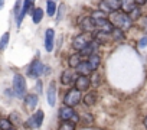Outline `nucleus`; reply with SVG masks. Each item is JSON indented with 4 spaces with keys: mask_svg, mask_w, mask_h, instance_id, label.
Wrapping results in <instances>:
<instances>
[{
    "mask_svg": "<svg viewBox=\"0 0 147 130\" xmlns=\"http://www.w3.org/2000/svg\"><path fill=\"white\" fill-rule=\"evenodd\" d=\"M43 71H45V65H43L39 59H35V61L30 64L29 70H28V75L32 77V78H38Z\"/></svg>",
    "mask_w": 147,
    "mask_h": 130,
    "instance_id": "0eeeda50",
    "label": "nucleus"
},
{
    "mask_svg": "<svg viewBox=\"0 0 147 130\" xmlns=\"http://www.w3.org/2000/svg\"><path fill=\"white\" fill-rule=\"evenodd\" d=\"M95 103H97V93H95V91L88 93V94L84 97V104H85V106L91 107V106H94Z\"/></svg>",
    "mask_w": 147,
    "mask_h": 130,
    "instance_id": "412c9836",
    "label": "nucleus"
},
{
    "mask_svg": "<svg viewBox=\"0 0 147 130\" xmlns=\"http://www.w3.org/2000/svg\"><path fill=\"white\" fill-rule=\"evenodd\" d=\"M94 23H95V28L100 29L101 32H107V33H111L114 30V26L111 25V22L108 20V18H105V13L101 12V10H95L92 12L91 15Z\"/></svg>",
    "mask_w": 147,
    "mask_h": 130,
    "instance_id": "f03ea898",
    "label": "nucleus"
},
{
    "mask_svg": "<svg viewBox=\"0 0 147 130\" xmlns=\"http://www.w3.org/2000/svg\"><path fill=\"white\" fill-rule=\"evenodd\" d=\"M56 5L52 2V0H49V2L46 3V13L49 15V16H53L55 15V12H56Z\"/></svg>",
    "mask_w": 147,
    "mask_h": 130,
    "instance_id": "bb28decb",
    "label": "nucleus"
},
{
    "mask_svg": "<svg viewBox=\"0 0 147 130\" xmlns=\"http://www.w3.org/2000/svg\"><path fill=\"white\" fill-rule=\"evenodd\" d=\"M80 56H81L80 53H75V55H72V56L69 58V65H71V67H72V68H77V67H78V65H80V64L82 62Z\"/></svg>",
    "mask_w": 147,
    "mask_h": 130,
    "instance_id": "5701e85b",
    "label": "nucleus"
},
{
    "mask_svg": "<svg viewBox=\"0 0 147 130\" xmlns=\"http://www.w3.org/2000/svg\"><path fill=\"white\" fill-rule=\"evenodd\" d=\"M138 16H140V9H138V7H136V9L130 13V18H131V20H134V19H137Z\"/></svg>",
    "mask_w": 147,
    "mask_h": 130,
    "instance_id": "473e14b6",
    "label": "nucleus"
},
{
    "mask_svg": "<svg viewBox=\"0 0 147 130\" xmlns=\"http://www.w3.org/2000/svg\"><path fill=\"white\" fill-rule=\"evenodd\" d=\"M53 36H55L53 29H48L45 33V49L48 52H51L53 49Z\"/></svg>",
    "mask_w": 147,
    "mask_h": 130,
    "instance_id": "ddd939ff",
    "label": "nucleus"
},
{
    "mask_svg": "<svg viewBox=\"0 0 147 130\" xmlns=\"http://www.w3.org/2000/svg\"><path fill=\"white\" fill-rule=\"evenodd\" d=\"M9 120H10L12 124H18V123H20V117H19V114H16V113H12Z\"/></svg>",
    "mask_w": 147,
    "mask_h": 130,
    "instance_id": "2f4dec72",
    "label": "nucleus"
},
{
    "mask_svg": "<svg viewBox=\"0 0 147 130\" xmlns=\"http://www.w3.org/2000/svg\"><path fill=\"white\" fill-rule=\"evenodd\" d=\"M94 39H95L97 43H108V42L113 39V36H111V33H107V32H101V30H98V32L95 33Z\"/></svg>",
    "mask_w": 147,
    "mask_h": 130,
    "instance_id": "2eb2a0df",
    "label": "nucleus"
},
{
    "mask_svg": "<svg viewBox=\"0 0 147 130\" xmlns=\"http://www.w3.org/2000/svg\"><path fill=\"white\" fill-rule=\"evenodd\" d=\"M137 7V3L134 0H121V10L127 15H130L134 9Z\"/></svg>",
    "mask_w": 147,
    "mask_h": 130,
    "instance_id": "4468645a",
    "label": "nucleus"
},
{
    "mask_svg": "<svg viewBox=\"0 0 147 130\" xmlns=\"http://www.w3.org/2000/svg\"><path fill=\"white\" fill-rule=\"evenodd\" d=\"M144 126L147 127V116H146V118H144Z\"/></svg>",
    "mask_w": 147,
    "mask_h": 130,
    "instance_id": "4c0bfd02",
    "label": "nucleus"
},
{
    "mask_svg": "<svg viewBox=\"0 0 147 130\" xmlns=\"http://www.w3.org/2000/svg\"><path fill=\"white\" fill-rule=\"evenodd\" d=\"M111 36H113V39H114V41H121V39L124 38V32L115 28V29L111 32Z\"/></svg>",
    "mask_w": 147,
    "mask_h": 130,
    "instance_id": "c85d7f7f",
    "label": "nucleus"
},
{
    "mask_svg": "<svg viewBox=\"0 0 147 130\" xmlns=\"http://www.w3.org/2000/svg\"><path fill=\"white\" fill-rule=\"evenodd\" d=\"M9 38H10V35H9L7 32L2 36V39H0V52H3V51L6 49V46H7V43H9Z\"/></svg>",
    "mask_w": 147,
    "mask_h": 130,
    "instance_id": "a878e982",
    "label": "nucleus"
},
{
    "mask_svg": "<svg viewBox=\"0 0 147 130\" xmlns=\"http://www.w3.org/2000/svg\"><path fill=\"white\" fill-rule=\"evenodd\" d=\"M22 7H23V3L22 0H16V5H15V15H16V25L20 19V15H22Z\"/></svg>",
    "mask_w": 147,
    "mask_h": 130,
    "instance_id": "b1692460",
    "label": "nucleus"
},
{
    "mask_svg": "<svg viewBox=\"0 0 147 130\" xmlns=\"http://www.w3.org/2000/svg\"><path fill=\"white\" fill-rule=\"evenodd\" d=\"M59 130H75V123L68 120V121H62L59 126Z\"/></svg>",
    "mask_w": 147,
    "mask_h": 130,
    "instance_id": "393cba45",
    "label": "nucleus"
},
{
    "mask_svg": "<svg viewBox=\"0 0 147 130\" xmlns=\"http://www.w3.org/2000/svg\"><path fill=\"white\" fill-rule=\"evenodd\" d=\"M74 81H77L75 72H74L72 70H65V71L62 72V75H61V83H62L63 85H69V84H72Z\"/></svg>",
    "mask_w": 147,
    "mask_h": 130,
    "instance_id": "9b49d317",
    "label": "nucleus"
},
{
    "mask_svg": "<svg viewBox=\"0 0 147 130\" xmlns=\"http://www.w3.org/2000/svg\"><path fill=\"white\" fill-rule=\"evenodd\" d=\"M138 45H140L141 48H143V46H146V45H147V36H144V38L140 41V43H138Z\"/></svg>",
    "mask_w": 147,
    "mask_h": 130,
    "instance_id": "72a5a7b5",
    "label": "nucleus"
},
{
    "mask_svg": "<svg viewBox=\"0 0 147 130\" xmlns=\"http://www.w3.org/2000/svg\"><path fill=\"white\" fill-rule=\"evenodd\" d=\"M77 71L80 72V75H90L92 71H91V68H90V65H88V61H82L78 67H77Z\"/></svg>",
    "mask_w": 147,
    "mask_h": 130,
    "instance_id": "f3484780",
    "label": "nucleus"
},
{
    "mask_svg": "<svg viewBox=\"0 0 147 130\" xmlns=\"http://www.w3.org/2000/svg\"><path fill=\"white\" fill-rule=\"evenodd\" d=\"M55 100H56V88H55V83H51L49 88H48V103H49V106H55Z\"/></svg>",
    "mask_w": 147,
    "mask_h": 130,
    "instance_id": "dca6fc26",
    "label": "nucleus"
},
{
    "mask_svg": "<svg viewBox=\"0 0 147 130\" xmlns=\"http://www.w3.org/2000/svg\"><path fill=\"white\" fill-rule=\"evenodd\" d=\"M59 117L62 121H68V120H74L77 121L78 120V116L75 114L72 107H68V106H63L61 110H59Z\"/></svg>",
    "mask_w": 147,
    "mask_h": 130,
    "instance_id": "1a4fd4ad",
    "label": "nucleus"
},
{
    "mask_svg": "<svg viewBox=\"0 0 147 130\" xmlns=\"http://www.w3.org/2000/svg\"><path fill=\"white\" fill-rule=\"evenodd\" d=\"M10 130H16V129H10Z\"/></svg>",
    "mask_w": 147,
    "mask_h": 130,
    "instance_id": "58836bf2",
    "label": "nucleus"
},
{
    "mask_svg": "<svg viewBox=\"0 0 147 130\" xmlns=\"http://www.w3.org/2000/svg\"><path fill=\"white\" fill-rule=\"evenodd\" d=\"M80 26H81L82 30L87 32V33H92V30L97 29V28H95V23H94V20H92V18H84V19L80 22Z\"/></svg>",
    "mask_w": 147,
    "mask_h": 130,
    "instance_id": "f8f14e48",
    "label": "nucleus"
},
{
    "mask_svg": "<svg viewBox=\"0 0 147 130\" xmlns=\"http://www.w3.org/2000/svg\"><path fill=\"white\" fill-rule=\"evenodd\" d=\"M3 3H5V0H0V9L3 7Z\"/></svg>",
    "mask_w": 147,
    "mask_h": 130,
    "instance_id": "e433bc0d",
    "label": "nucleus"
},
{
    "mask_svg": "<svg viewBox=\"0 0 147 130\" xmlns=\"http://www.w3.org/2000/svg\"><path fill=\"white\" fill-rule=\"evenodd\" d=\"M134 2H136L137 5H144V3L147 2V0H134Z\"/></svg>",
    "mask_w": 147,
    "mask_h": 130,
    "instance_id": "c9c22d12",
    "label": "nucleus"
},
{
    "mask_svg": "<svg viewBox=\"0 0 147 130\" xmlns=\"http://www.w3.org/2000/svg\"><path fill=\"white\" fill-rule=\"evenodd\" d=\"M81 100H82L81 91H78L77 88H72V90H69V91L65 94L63 103H65V106H68V107H74V106L80 104Z\"/></svg>",
    "mask_w": 147,
    "mask_h": 130,
    "instance_id": "20e7f679",
    "label": "nucleus"
},
{
    "mask_svg": "<svg viewBox=\"0 0 147 130\" xmlns=\"http://www.w3.org/2000/svg\"><path fill=\"white\" fill-rule=\"evenodd\" d=\"M10 129H13L10 120H7V118H2V120H0V130H10Z\"/></svg>",
    "mask_w": 147,
    "mask_h": 130,
    "instance_id": "cd10ccee",
    "label": "nucleus"
},
{
    "mask_svg": "<svg viewBox=\"0 0 147 130\" xmlns=\"http://www.w3.org/2000/svg\"><path fill=\"white\" fill-rule=\"evenodd\" d=\"M121 7V0H101L100 10L104 13H113L117 12Z\"/></svg>",
    "mask_w": 147,
    "mask_h": 130,
    "instance_id": "39448f33",
    "label": "nucleus"
},
{
    "mask_svg": "<svg viewBox=\"0 0 147 130\" xmlns=\"http://www.w3.org/2000/svg\"><path fill=\"white\" fill-rule=\"evenodd\" d=\"M97 45H98V43H97V42H95V39H94L88 46H85V48L81 51V53H80V55H88V56L94 55V53H95V51H97Z\"/></svg>",
    "mask_w": 147,
    "mask_h": 130,
    "instance_id": "6ab92c4d",
    "label": "nucleus"
},
{
    "mask_svg": "<svg viewBox=\"0 0 147 130\" xmlns=\"http://www.w3.org/2000/svg\"><path fill=\"white\" fill-rule=\"evenodd\" d=\"M36 91L38 93H42V83L40 81H38V84H36Z\"/></svg>",
    "mask_w": 147,
    "mask_h": 130,
    "instance_id": "f704fd0d",
    "label": "nucleus"
},
{
    "mask_svg": "<svg viewBox=\"0 0 147 130\" xmlns=\"http://www.w3.org/2000/svg\"><path fill=\"white\" fill-rule=\"evenodd\" d=\"M108 20L111 22L113 26H115L117 29H120V30H123V32L128 30V29L131 28V23H133L130 15H127V13H124V12H118V10L110 13Z\"/></svg>",
    "mask_w": 147,
    "mask_h": 130,
    "instance_id": "f257e3e1",
    "label": "nucleus"
},
{
    "mask_svg": "<svg viewBox=\"0 0 147 130\" xmlns=\"http://www.w3.org/2000/svg\"><path fill=\"white\" fill-rule=\"evenodd\" d=\"M138 26L143 32H147V18H141L138 20Z\"/></svg>",
    "mask_w": 147,
    "mask_h": 130,
    "instance_id": "7c9ffc66",
    "label": "nucleus"
},
{
    "mask_svg": "<svg viewBox=\"0 0 147 130\" xmlns=\"http://www.w3.org/2000/svg\"><path fill=\"white\" fill-rule=\"evenodd\" d=\"M25 103H26V107L33 110L36 106H38V95L36 94H28L26 98H25Z\"/></svg>",
    "mask_w": 147,
    "mask_h": 130,
    "instance_id": "a211bd4d",
    "label": "nucleus"
},
{
    "mask_svg": "<svg viewBox=\"0 0 147 130\" xmlns=\"http://www.w3.org/2000/svg\"><path fill=\"white\" fill-rule=\"evenodd\" d=\"M42 18H43V10L40 7H36V9L32 10V20H33V23H39L42 20Z\"/></svg>",
    "mask_w": 147,
    "mask_h": 130,
    "instance_id": "4be33fe9",
    "label": "nucleus"
},
{
    "mask_svg": "<svg viewBox=\"0 0 147 130\" xmlns=\"http://www.w3.org/2000/svg\"><path fill=\"white\" fill-rule=\"evenodd\" d=\"M42 121H43V111L39 110V111H36L32 117L28 118L26 127H29V129H38V127L42 126Z\"/></svg>",
    "mask_w": 147,
    "mask_h": 130,
    "instance_id": "6e6552de",
    "label": "nucleus"
},
{
    "mask_svg": "<svg viewBox=\"0 0 147 130\" xmlns=\"http://www.w3.org/2000/svg\"><path fill=\"white\" fill-rule=\"evenodd\" d=\"M92 41H94V36H92V33L82 32V33H80L78 36H75V38H74V41H72V48L81 52V51H82L85 46H88V45H90Z\"/></svg>",
    "mask_w": 147,
    "mask_h": 130,
    "instance_id": "7ed1b4c3",
    "label": "nucleus"
},
{
    "mask_svg": "<svg viewBox=\"0 0 147 130\" xmlns=\"http://www.w3.org/2000/svg\"><path fill=\"white\" fill-rule=\"evenodd\" d=\"M88 65H90L91 71H97L98 67H100V56H98L97 53L91 55V56L88 58Z\"/></svg>",
    "mask_w": 147,
    "mask_h": 130,
    "instance_id": "aec40b11",
    "label": "nucleus"
},
{
    "mask_svg": "<svg viewBox=\"0 0 147 130\" xmlns=\"http://www.w3.org/2000/svg\"><path fill=\"white\" fill-rule=\"evenodd\" d=\"M13 91L18 97H23L26 93V81L25 77H22L20 74H16L13 78Z\"/></svg>",
    "mask_w": 147,
    "mask_h": 130,
    "instance_id": "423d86ee",
    "label": "nucleus"
},
{
    "mask_svg": "<svg viewBox=\"0 0 147 130\" xmlns=\"http://www.w3.org/2000/svg\"><path fill=\"white\" fill-rule=\"evenodd\" d=\"M91 85V80L85 75H80L77 77V81H75V88L78 91H87Z\"/></svg>",
    "mask_w": 147,
    "mask_h": 130,
    "instance_id": "9d476101",
    "label": "nucleus"
},
{
    "mask_svg": "<svg viewBox=\"0 0 147 130\" xmlns=\"http://www.w3.org/2000/svg\"><path fill=\"white\" fill-rule=\"evenodd\" d=\"M63 13H65V5L62 3L59 7H58V15H56V22H59L61 19H62V16H63Z\"/></svg>",
    "mask_w": 147,
    "mask_h": 130,
    "instance_id": "c756f323",
    "label": "nucleus"
}]
</instances>
